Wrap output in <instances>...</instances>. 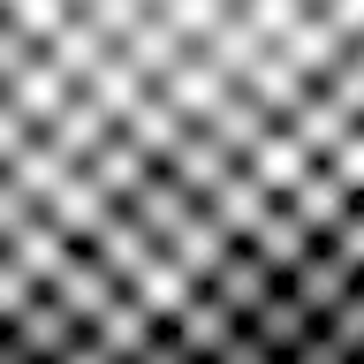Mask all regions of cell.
<instances>
[{
	"label": "cell",
	"instance_id": "obj_1",
	"mask_svg": "<svg viewBox=\"0 0 364 364\" xmlns=\"http://www.w3.org/2000/svg\"><path fill=\"white\" fill-rule=\"evenodd\" d=\"M364 144V0H0V159L228 175Z\"/></svg>",
	"mask_w": 364,
	"mask_h": 364
}]
</instances>
